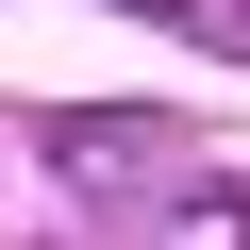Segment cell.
<instances>
[{"mask_svg":"<svg viewBox=\"0 0 250 250\" xmlns=\"http://www.w3.org/2000/svg\"><path fill=\"white\" fill-rule=\"evenodd\" d=\"M150 17H167V34H184V17H200V0H150Z\"/></svg>","mask_w":250,"mask_h":250,"instance_id":"3","label":"cell"},{"mask_svg":"<svg viewBox=\"0 0 250 250\" xmlns=\"http://www.w3.org/2000/svg\"><path fill=\"white\" fill-rule=\"evenodd\" d=\"M34 150L100 200V217H167L184 184H217L200 167V134H184V117H100V100H67V117H34Z\"/></svg>","mask_w":250,"mask_h":250,"instance_id":"1","label":"cell"},{"mask_svg":"<svg viewBox=\"0 0 250 250\" xmlns=\"http://www.w3.org/2000/svg\"><path fill=\"white\" fill-rule=\"evenodd\" d=\"M150 250H250V184H184L150 217Z\"/></svg>","mask_w":250,"mask_h":250,"instance_id":"2","label":"cell"}]
</instances>
